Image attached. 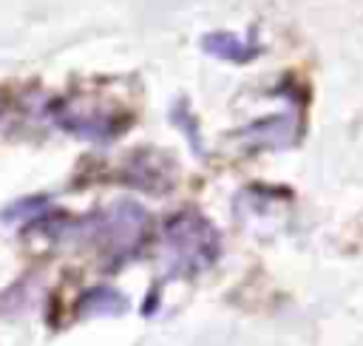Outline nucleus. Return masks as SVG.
<instances>
[{"mask_svg": "<svg viewBox=\"0 0 363 346\" xmlns=\"http://www.w3.org/2000/svg\"><path fill=\"white\" fill-rule=\"evenodd\" d=\"M164 247H167L170 275H196L207 269L218 258V250H221L216 227L193 210L179 213L167 221Z\"/></svg>", "mask_w": 363, "mask_h": 346, "instance_id": "f257e3e1", "label": "nucleus"}, {"mask_svg": "<svg viewBox=\"0 0 363 346\" xmlns=\"http://www.w3.org/2000/svg\"><path fill=\"white\" fill-rule=\"evenodd\" d=\"M91 233L116 255L133 252L147 233V213L136 201H116L113 207L96 216Z\"/></svg>", "mask_w": 363, "mask_h": 346, "instance_id": "f03ea898", "label": "nucleus"}, {"mask_svg": "<svg viewBox=\"0 0 363 346\" xmlns=\"http://www.w3.org/2000/svg\"><path fill=\"white\" fill-rule=\"evenodd\" d=\"M57 122L77 133V136H85V139H94V142H105V139H113L125 125L128 119H119L116 111H102V108H77V105H68L57 113Z\"/></svg>", "mask_w": 363, "mask_h": 346, "instance_id": "7ed1b4c3", "label": "nucleus"}, {"mask_svg": "<svg viewBox=\"0 0 363 346\" xmlns=\"http://www.w3.org/2000/svg\"><path fill=\"white\" fill-rule=\"evenodd\" d=\"M241 139L252 147H272V150H284L289 145H295L298 139V119L292 111L269 116V119H258L250 128L241 130Z\"/></svg>", "mask_w": 363, "mask_h": 346, "instance_id": "20e7f679", "label": "nucleus"}, {"mask_svg": "<svg viewBox=\"0 0 363 346\" xmlns=\"http://www.w3.org/2000/svg\"><path fill=\"white\" fill-rule=\"evenodd\" d=\"M201 48L207 54H213L216 60H227V62H250L258 57L261 45L255 40L238 37L233 31H213L201 37Z\"/></svg>", "mask_w": 363, "mask_h": 346, "instance_id": "39448f33", "label": "nucleus"}, {"mask_svg": "<svg viewBox=\"0 0 363 346\" xmlns=\"http://www.w3.org/2000/svg\"><path fill=\"white\" fill-rule=\"evenodd\" d=\"M125 309H128V301L116 289H108V286L88 289L79 301V315H119Z\"/></svg>", "mask_w": 363, "mask_h": 346, "instance_id": "423d86ee", "label": "nucleus"}, {"mask_svg": "<svg viewBox=\"0 0 363 346\" xmlns=\"http://www.w3.org/2000/svg\"><path fill=\"white\" fill-rule=\"evenodd\" d=\"M170 119H173V122H176V125H179V128H182V130L187 133V139H190V145H193V147L199 150V128H196V119L190 116V111H187V105H184V102L173 108V113H170Z\"/></svg>", "mask_w": 363, "mask_h": 346, "instance_id": "0eeeda50", "label": "nucleus"}]
</instances>
